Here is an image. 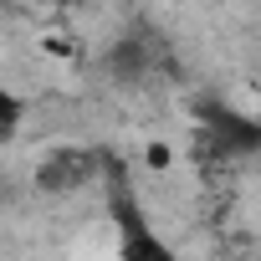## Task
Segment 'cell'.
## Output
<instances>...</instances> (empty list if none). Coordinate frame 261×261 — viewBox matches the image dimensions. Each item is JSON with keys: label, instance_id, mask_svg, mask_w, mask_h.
<instances>
[{"label": "cell", "instance_id": "obj_1", "mask_svg": "<svg viewBox=\"0 0 261 261\" xmlns=\"http://www.w3.org/2000/svg\"><path fill=\"white\" fill-rule=\"evenodd\" d=\"M102 185H108V210H113V225H118V256H128V261H169L174 246L149 225L134 185H128V169H118L113 154H102Z\"/></svg>", "mask_w": 261, "mask_h": 261}, {"label": "cell", "instance_id": "obj_2", "mask_svg": "<svg viewBox=\"0 0 261 261\" xmlns=\"http://www.w3.org/2000/svg\"><path fill=\"white\" fill-rule=\"evenodd\" d=\"M205 144L225 159L241 154H261V123L236 113V108H205Z\"/></svg>", "mask_w": 261, "mask_h": 261}, {"label": "cell", "instance_id": "obj_3", "mask_svg": "<svg viewBox=\"0 0 261 261\" xmlns=\"http://www.w3.org/2000/svg\"><path fill=\"white\" fill-rule=\"evenodd\" d=\"M102 174V154H82V149H62L41 164V190H82Z\"/></svg>", "mask_w": 261, "mask_h": 261}, {"label": "cell", "instance_id": "obj_4", "mask_svg": "<svg viewBox=\"0 0 261 261\" xmlns=\"http://www.w3.org/2000/svg\"><path fill=\"white\" fill-rule=\"evenodd\" d=\"M108 72H113V82H144L149 72H154V57H149V46L139 41V36H128V41H118L113 51H108Z\"/></svg>", "mask_w": 261, "mask_h": 261}]
</instances>
